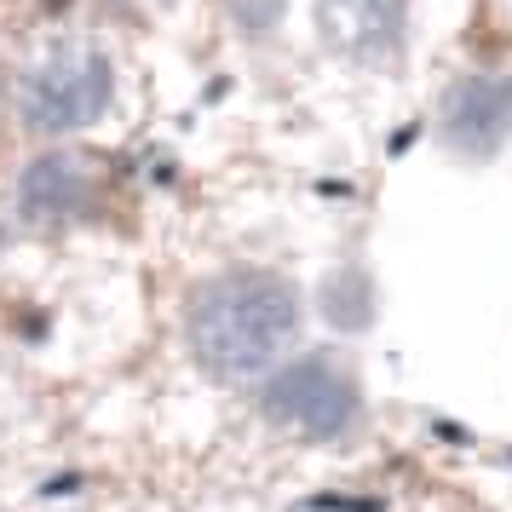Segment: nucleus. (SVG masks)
<instances>
[{"instance_id":"1","label":"nucleus","mask_w":512,"mask_h":512,"mask_svg":"<svg viewBox=\"0 0 512 512\" xmlns=\"http://www.w3.org/2000/svg\"><path fill=\"white\" fill-rule=\"evenodd\" d=\"M305 328V305L300 288L277 271H219L208 277L185 305V346L196 357V369L213 380H259L271 374L294 351Z\"/></svg>"},{"instance_id":"2","label":"nucleus","mask_w":512,"mask_h":512,"mask_svg":"<svg viewBox=\"0 0 512 512\" xmlns=\"http://www.w3.org/2000/svg\"><path fill=\"white\" fill-rule=\"evenodd\" d=\"M110 93H116L110 52L87 35H64L18 75V116H24L29 133L64 139V133L93 127L110 110Z\"/></svg>"},{"instance_id":"3","label":"nucleus","mask_w":512,"mask_h":512,"mask_svg":"<svg viewBox=\"0 0 512 512\" xmlns=\"http://www.w3.org/2000/svg\"><path fill=\"white\" fill-rule=\"evenodd\" d=\"M259 409H265L271 426H282L305 443H340L363 426V380L334 351L282 357L277 369L265 374Z\"/></svg>"},{"instance_id":"4","label":"nucleus","mask_w":512,"mask_h":512,"mask_svg":"<svg viewBox=\"0 0 512 512\" xmlns=\"http://www.w3.org/2000/svg\"><path fill=\"white\" fill-rule=\"evenodd\" d=\"M317 35L357 70H397L409 52V0H317Z\"/></svg>"},{"instance_id":"5","label":"nucleus","mask_w":512,"mask_h":512,"mask_svg":"<svg viewBox=\"0 0 512 512\" xmlns=\"http://www.w3.org/2000/svg\"><path fill=\"white\" fill-rule=\"evenodd\" d=\"M512 133V81L507 75H466L443 98V144L455 156L484 162Z\"/></svg>"},{"instance_id":"6","label":"nucleus","mask_w":512,"mask_h":512,"mask_svg":"<svg viewBox=\"0 0 512 512\" xmlns=\"http://www.w3.org/2000/svg\"><path fill=\"white\" fill-rule=\"evenodd\" d=\"M93 196H98V179L75 150L35 156L24 167V179H18V208L35 225H75L81 213H93Z\"/></svg>"},{"instance_id":"7","label":"nucleus","mask_w":512,"mask_h":512,"mask_svg":"<svg viewBox=\"0 0 512 512\" xmlns=\"http://www.w3.org/2000/svg\"><path fill=\"white\" fill-rule=\"evenodd\" d=\"M351 288H357V271L328 282V323L334 328H363L369 323V288H363V294H351Z\"/></svg>"}]
</instances>
